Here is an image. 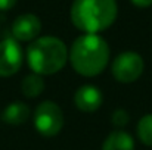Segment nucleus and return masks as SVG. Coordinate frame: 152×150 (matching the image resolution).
<instances>
[{
	"instance_id": "nucleus-9",
	"label": "nucleus",
	"mask_w": 152,
	"mask_h": 150,
	"mask_svg": "<svg viewBox=\"0 0 152 150\" xmlns=\"http://www.w3.org/2000/svg\"><path fill=\"white\" fill-rule=\"evenodd\" d=\"M1 118L9 125H21L30 118V107L22 101H13L4 107Z\"/></svg>"
},
{
	"instance_id": "nucleus-7",
	"label": "nucleus",
	"mask_w": 152,
	"mask_h": 150,
	"mask_svg": "<svg viewBox=\"0 0 152 150\" xmlns=\"http://www.w3.org/2000/svg\"><path fill=\"white\" fill-rule=\"evenodd\" d=\"M42 33V21L33 13L19 15L12 24V36L16 41H31Z\"/></svg>"
},
{
	"instance_id": "nucleus-5",
	"label": "nucleus",
	"mask_w": 152,
	"mask_h": 150,
	"mask_svg": "<svg viewBox=\"0 0 152 150\" xmlns=\"http://www.w3.org/2000/svg\"><path fill=\"white\" fill-rule=\"evenodd\" d=\"M143 68H145V63L139 53L123 51L114 59L111 71H112L114 78L118 83L129 84L139 80V77L143 72Z\"/></svg>"
},
{
	"instance_id": "nucleus-8",
	"label": "nucleus",
	"mask_w": 152,
	"mask_h": 150,
	"mask_svg": "<svg viewBox=\"0 0 152 150\" xmlns=\"http://www.w3.org/2000/svg\"><path fill=\"white\" fill-rule=\"evenodd\" d=\"M102 101H103V96H102L101 90L90 84L81 86L74 94V103L77 109L86 113L98 110L101 107Z\"/></svg>"
},
{
	"instance_id": "nucleus-4",
	"label": "nucleus",
	"mask_w": 152,
	"mask_h": 150,
	"mask_svg": "<svg viewBox=\"0 0 152 150\" xmlns=\"http://www.w3.org/2000/svg\"><path fill=\"white\" fill-rule=\"evenodd\" d=\"M34 127L43 137L56 136L64 127L62 109L50 100L42 101L34 110Z\"/></svg>"
},
{
	"instance_id": "nucleus-15",
	"label": "nucleus",
	"mask_w": 152,
	"mask_h": 150,
	"mask_svg": "<svg viewBox=\"0 0 152 150\" xmlns=\"http://www.w3.org/2000/svg\"><path fill=\"white\" fill-rule=\"evenodd\" d=\"M136 7H142V9H145V7H149L152 4V0H130Z\"/></svg>"
},
{
	"instance_id": "nucleus-1",
	"label": "nucleus",
	"mask_w": 152,
	"mask_h": 150,
	"mask_svg": "<svg viewBox=\"0 0 152 150\" xmlns=\"http://www.w3.org/2000/svg\"><path fill=\"white\" fill-rule=\"evenodd\" d=\"M69 62L83 77H96L109 62V46L98 34H84L75 38L69 49Z\"/></svg>"
},
{
	"instance_id": "nucleus-6",
	"label": "nucleus",
	"mask_w": 152,
	"mask_h": 150,
	"mask_svg": "<svg viewBox=\"0 0 152 150\" xmlns=\"http://www.w3.org/2000/svg\"><path fill=\"white\" fill-rule=\"evenodd\" d=\"M22 49L15 38L0 41V77L16 74L22 65Z\"/></svg>"
},
{
	"instance_id": "nucleus-3",
	"label": "nucleus",
	"mask_w": 152,
	"mask_h": 150,
	"mask_svg": "<svg viewBox=\"0 0 152 150\" xmlns=\"http://www.w3.org/2000/svg\"><path fill=\"white\" fill-rule=\"evenodd\" d=\"M27 60L34 74L53 75L65 66L68 60V49L62 40L45 36L36 38L28 46Z\"/></svg>"
},
{
	"instance_id": "nucleus-11",
	"label": "nucleus",
	"mask_w": 152,
	"mask_h": 150,
	"mask_svg": "<svg viewBox=\"0 0 152 150\" xmlns=\"http://www.w3.org/2000/svg\"><path fill=\"white\" fill-rule=\"evenodd\" d=\"M46 84H45V80L42 78V75H37V74H31V75H27L22 83H21V90H22V94L28 99H33V97H37L43 93Z\"/></svg>"
},
{
	"instance_id": "nucleus-2",
	"label": "nucleus",
	"mask_w": 152,
	"mask_h": 150,
	"mask_svg": "<svg viewBox=\"0 0 152 150\" xmlns=\"http://www.w3.org/2000/svg\"><path fill=\"white\" fill-rule=\"evenodd\" d=\"M118 13L117 0H74L71 21L86 34H96L109 28Z\"/></svg>"
},
{
	"instance_id": "nucleus-14",
	"label": "nucleus",
	"mask_w": 152,
	"mask_h": 150,
	"mask_svg": "<svg viewBox=\"0 0 152 150\" xmlns=\"http://www.w3.org/2000/svg\"><path fill=\"white\" fill-rule=\"evenodd\" d=\"M15 4H16V0H0V10H1V12L9 10V9H12Z\"/></svg>"
},
{
	"instance_id": "nucleus-12",
	"label": "nucleus",
	"mask_w": 152,
	"mask_h": 150,
	"mask_svg": "<svg viewBox=\"0 0 152 150\" xmlns=\"http://www.w3.org/2000/svg\"><path fill=\"white\" fill-rule=\"evenodd\" d=\"M137 136H139V140H140L145 146L152 147V113L143 115V116L139 119V124H137Z\"/></svg>"
},
{
	"instance_id": "nucleus-10",
	"label": "nucleus",
	"mask_w": 152,
	"mask_h": 150,
	"mask_svg": "<svg viewBox=\"0 0 152 150\" xmlns=\"http://www.w3.org/2000/svg\"><path fill=\"white\" fill-rule=\"evenodd\" d=\"M102 150H134L133 137L126 131H114L105 138Z\"/></svg>"
},
{
	"instance_id": "nucleus-13",
	"label": "nucleus",
	"mask_w": 152,
	"mask_h": 150,
	"mask_svg": "<svg viewBox=\"0 0 152 150\" xmlns=\"http://www.w3.org/2000/svg\"><path fill=\"white\" fill-rule=\"evenodd\" d=\"M111 122L115 125V127H124L127 122H129V113L127 110L124 109H117L112 112V116H111Z\"/></svg>"
}]
</instances>
